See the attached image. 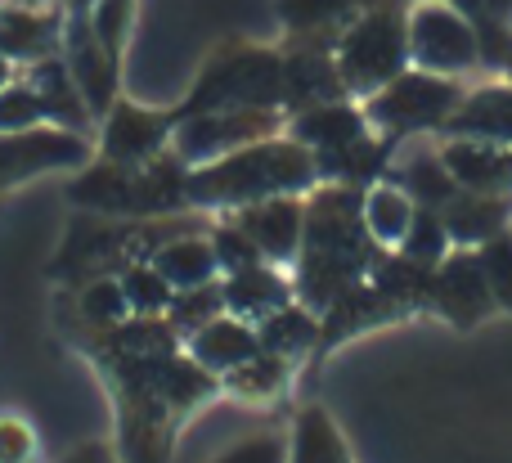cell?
<instances>
[{
    "mask_svg": "<svg viewBox=\"0 0 512 463\" xmlns=\"http://www.w3.org/2000/svg\"><path fill=\"white\" fill-rule=\"evenodd\" d=\"M310 180H315L310 149L261 140L203 167L185 185V194L198 198V203H261V198H279L288 189H306Z\"/></svg>",
    "mask_w": 512,
    "mask_h": 463,
    "instance_id": "1",
    "label": "cell"
},
{
    "mask_svg": "<svg viewBox=\"0 0 512 463\" xmlns=\"http://www.w3.org/2000/svg\"><path fill=\"white\" fill-rule=\"evenodd\" d=\"M405 54H409L405 23H400L391 9H373V14H364L360 23L342 36V50H337L342 86L378 95L387 81H396L400 72H405Z\"/></svg>",
    "mask_w": 512,
    "mask_h": 463,
    "instance_id": "2",
    "label": "cell"
},
{
    "mask_svg": "<svg viewBox=\"0 0 512 463\" xmlns=\"http://www.w3.org/2000/svg\"><path fill=\"white\" fill-rule=\"evenodd\" d=\"M463 104V90L450 77H432V72H400L396 81L373 95V122L387 131H423V126H441Z\"/></svg>",
    "mask_w": 512,
    "mask_h": 463,
    "instance_id": "3",
    "label": "cell"
},
{
    "mask_svg": "<svg viewBox=\"0 0 512 463\" xmlns=\"http://www.w3.org/2000/svg\"><path fill=\"white\" fill-rule=\"evenodd\" d=\"M283 90L279 63L270 54H234L216 72H207L189 113H225V108H256L274 104Z\"/></svg>",
    "mask_w": 512,
    "mask_h": 463,
    "instance_id": "4",
    "label": "cell"
},
{
    "mask_svg": "<svg viewBox=\"0 0 512 463\" xmlns=\"http://www.w3.org/2000/svg\"><path fill=\"white\" fill-rule=\"evenodd\" d=\"M409 54L423 68L436 72H463L477 63L481 45H477V27L463 14H454L450 5H423L409 18Z\"/></svg>",
    "mask_w": 512,
    "mask_h": 463,
    "instance_id": "5",
    "label": "cell"
},
{
    "mask_svg": "<svg viewBox=\"0 0 512 463\" xmlns=\"http://www.w3.org/2000/svg\"><path fill=\"white\" fill-rule=\"evenodd\" d=\"M274 131V113L265 108H225V113H189V122L176 135L180 158H212V153H234L243 144H256Z\"/></svg>",
    "mask_w": 512,
    "mask_h": 463,
    "instance_id": "6",
    "label": "cell"
},
{
    "mask_svg": "<svg viewBox=\"0 0 512 463\" xmlns=\"http://www.w3.org/2000/svg\"><path fill=\"white\" fill-rule=\"evenodd\" d=\"M86 158V144L68 131H9L0 135V189L50 167H72Z\"/></svg>",
    "mask_w": 512,
    "mask_h": 463,
    "instance_id": "7",
    "label": "cell"
},
{
    "mask_svg": "<svg viewBox=\"0 0 512 463\" xmlns=\"http://www.w3.org/2000/svg\"><path fill=\"white\" fill-rule=\"evenodd\" d=\"M441 162L454 176V185L472 189V194H499V189H512V144L454 140L450 149H441Z\"/></svg>",
    "mask_w": 512,
    "mask_h": 463,
    "instance_id": "8",
    "label": "cell"
},
{
    "mask_svg": "<svg viewBox=\"0 0 512 463\" xmlns=\"http://www.w3.org/2000/svg\"><path fill=\"white\" fill-rule=\"evenodd\" d=\"M432 293H436V306L450 315L454 324H472L486 315L490 306V279H486V266L481 257H454L436 270L432 279Z\"/></svg>",
    "mask_w": 512,
    "mask_h": 463,
    "instance_id": "9",
    "label": "cell"
},
{
    "mask_svg": "<svg viewBox=\"0 0 512 463\" xmlns=\"http://www.w3.org/2000/svg\"><path fill=\"white\" fill-rule=\"evenodd\" d=\"M239 230L256 243V252L288 261L301 239V207L288 203V198H261V203L243 207Z\"/></svg>",
    "mask_w": 512,
    "mask_h": 463,
    "instance_id": "10",
    "label": "cell"
},
{
    "mask_svg": "<svg viewBox=\"0 0 512 463\" xmlns=\"http://www.w3.org/2000/svg\"><path fill=\"white\" fill-rule=\"evenodd\" d=\"M68 50H72V81H77L81 99L90 108L104 113L108 99H113V72H117V54H108L99 45V36L90 32V23H72V36H68Z\"/></svg>",
    "mask_w": 512,
    "mask_h": 463,
    "instance_id": "11",
    "label": "cell"
},
{
    "mask_svg": "<svg viewBox=\"0 0 512 463\" xmlns=\"http://www.w3.org/2000/svg\"><path fill=\"white\" fill-rule=\"evenodd\" d=\"M256 351H261V338H256L248 324L243 320H221V315H216L212 324H203V329L189 338V356H194L207 374H230L234 365L252 360Z\"/></svg>",
    "mask_w": 512,
    "mask_h": 463,
    "instance_id": "12",
    "label": "cell"
},
{
    "mask_svg": "<svg viewBox=\"0 0 512 463\" xmlns=\"http://www.w3.org/2000/svg\"><path fill=\"white\" fill-rule=\"evenodd\" d=\"M167 140V122L153 113H144V108H113V117H108V131H104V149L113 162H135V158H153L158 153V144Z\"/></svg>",
    "mask_w": 512,
    "mask_h": 463,
    "instance_id": "13",
    "label": "cell"
},
{
    "mask_svg": "<svg viewBox=\"0 0 512 463\" xmlns=\"http://www.w3.org/2000/svg\"><path fill=\"white\" fill-rule=\"evenodd\" d=\"M450 126L459 135H472V140L512 144V90L508 86H490V90L468 95L459 108H454Z\"/></svg>",
    "mask_w": 512,
    "mask_h": 463,
    "instance_id": "14",
    "label": "cell"
},
{
    "mask_svg": "<svg viewBox=\"0 0 512 463\" xmlns=\"http://www.w3.org/2000/svg\"><path fill=\"white\" fill-rule=\"evenodd\" d=\"M288 463H351V450H346L337 423L328 419V410L310 405V410L297 414L288 441Z\"/></svg>",
    "mask_w": 512,
    "mask_h": 463,
    "instance_id": "15",
    "label": "cell"
},
{
    "mask_svg": "<svg viewBox=\"0 0 512 463\" xmlns=\"http://www.w3.org/2000/svg\"><path fill=\"white\" fill-rule=\"evenodd\" d=\"M292 131H297L301 144L324 149V158H328V153H337V149H346V144L360 140L364 117L355 113V108H346V104H319V108H310L306 117H297Z\"/></svg>",
    "mask_w": 512,
    "mask_h": 463,
    "instance_id": "16",
    "label": "cell"
},
{
    "mask_svg": "<svg viewBox=\"0 0 512 463\" xmlns=\"http://www.w3.org/2000/svg\"><path fill=\"white\" fill-rule=\"evenodd\" d=\"M54 41V23L36 9H23V5H9L0 9V54L5 59H36L45 54Z\"/></svg>",
    "mask_w": 512,
    "mask_h": 463,
    "instance_id": "17",
    "label": "cell"
},
{
    "mask_svg": "<svg viewBox=\"0 0 512 463\" xmlns=\"http://www.w3.org/2000/svg\"><path fill=\"white\" fill-rule=\"evenodd\" d=\"M216 266H221L216 248L203 239H171L167 248L158 252V270L171 288H203Z\"/></svg>",
    "mask_w": 512,
    "mask_h": 463,
    "instance_id": "18",
    "label": "cell"
},
{
    "mask_svg": "<svg viewBox=\"0 0 512 463\" xmlns=\"http://www.w3.org/2000/svg\"><path fill=\"white\" fill-rule=\"evenodd\" d=\"M360 216H364V230H369L378 243H405L409 225H414V203H409L405 189L378 185L360 203Z\"/></svg>",
    "mask_w": 512,
    "mask_h": 463,
    "instance_id": "19",
    "label": "cell"
},
{
    "mask_svg": "<svg viewBox=\"0 0 512 463\" xmlns=\"http://www.w3.org/2000/svg\"><path fill=\"white\" fill-rule=\"evenodd\" d=\"M342 90V72L328 68V59L319 54H301L288 63V77H283V95L288 104H328V99Z\"/></svg>",
    "mask_w": 512,
    "mask_h": 463,
    "instance_id": "20",
    "label": "cell"
},
{
    "mask_svg": "<svg viewBox=\"0 0 512 463\" xmlns=\"http://www.w3.org/2000/svg\"><path fill=\"white\" fill-rule=\"evenodd\" d=\"M283 383H288V369H283V356H274V351H256L252 360H243L225 374V387L243 401H270V396L283 392Z\"/></svg>",
    "mask_w": 512,
    "mask_h": 463,
    "instance_id": "21",
    "label": "cell"
},
{
    "mask_svg": "<svg viewBox=\"0 0 512 463\" xmlns=\"http://www.w3.org/2000/svg\"><path fill=\"white\" fill-rule=\"evenodd\" d=\"M225 302L239 315H274L283 306V284L261 266L234 270L230 284H225Z\"/></svg>",
    "mask_w": 512,
    "mask_h": 463,
    "instance_id": "22",
    "label": "cell"
},
{
    "mask_svg": "<svg viewBox=\"0 0 512 463\" xmlns=\"http://www.w3.org/2000/svg\"><path fill=\"white\" fill-rule=\"evenodd\" d=\"M315 320H310V311H301V306H279L274 315H265V329H261V347L274 351V356H297V351H306L310 342H315Z\"/></svg>",
    "mask_w": 512,
    "mask_h": 463,
    "instance_id": "23",
    "label": "cell"
},
{
    "mask_svg": "<svg viewBox=\"0 0 512 463\" xmlns=\"http://www.w3.org/2000/svg\"><path fill=\"white\" fill-rule=\"evenodd\" d=\"M499 221H504V203L490 194H472V198H463V203H454L445 230H450L454 239H495Z\"/></svg>",
    "mask_w": 512,
    "mask_h": 463,
    "instance_id": "24",
    "label": "cell"
},
{
    "mask_svg": "<svg viewBox=\"0 0 512 463\" xmlns=\"http://www.w3.org/2000/svg\"><path fill=\"white\" fill-rule=\"evenodd\" d=\"M221 302L225 293H216V288H194V293L185 297H171V329L176 333H198L203 324H212L216 315H221Z\"/></svg>",
    "mask_w": 512,
    "mask_h": 463,
    "instance_id": "25",
    "label": "cell"
},
{
    "mask_svg": "<svg viewBox=\"0 0 512 463\" xmlns=\"http://www.w3.org/2000/svg\"><path fill=\"white\" fill-rule=\"evenodd\" d=\"M122 293H126V302H131L135 306V311H167V306H171V297H176V293H171V284H167V279H162V270L158 266H131V270H126V279H122Z\"/></svg>",
    "mask_w": 512,
    "mask_h": 463,
    "instance_id": "26",
    "label": "cell"
},
{
    "mask_svg": "<svg viewBox=\"0 0 512 463\" xmlns=\"http://www.w3.org/2000/svg\"><path fill=\"white\" fill-rule=\"evenodd\" d=\"M45 99L32 86H5L0 90V135L9 131H32L36 117H45Z\"/></svg>",
    "mask_w": 512,
    "mask_h": 463,
    "instance_id": "27",
    "label": "cell"
},
{
    "mask_svg": "<svg viewBox=\"0 0 512 463\" xmlns=\"http://www.w3.org/2000/svg\"><path fill=\"white\" fill-rule=\"evenodd\" d=\"M445 225L436 221L432 212H414V225H409V234H405V252H409V261H418V266H432V261H441V252H445Z\"/></svg>",
    "mask_w": 512,
    "mask_h": 463,
    "instance_id": "28",
    "label": "cell"
},
{
    "mask_svg": "<svg viewBox=\"0 0 512 463\" xmlns=\"http://www.w3.org/2000/svg\"><path fill=\"white\" fill-rule=\"evenodd\" d=\"M481 266H486L490 293H495L504 306H512V239L495 234V239L486 243V257H481Z\"/></svg>",
    "mask_w": 512,
    "mask_h": 463,
    "instance_id": "29",
    "label": "cell"
},
{
    "mask_svg": "<svg viewBox=\"0 0 512 463\" xmlns=\"http://www.w3.org/2000/svg\"><path fill=\"white\" fill-rule=\"evenodd\" d=\"M126 18H131V0H99L95 18H90V32L99 36L108 54L122 50V36H126Z\"/></svg>",
    "mask_w": 512,
    "mask_h": 463,
    "instance_id": "30",
    "label": "cell"
},
{
    "mask_svg": "<svg viewBox=\"0 0 512 463\" xmlns=\"http://www.w3.org/2000/svg\"><path fill=\"white\" fill-rule=\"evenodd\" d=\"M126 293H122V284H113V279H99L95 288H90L86 297H81V311H86V320H95V324H113V320H122L126 315Z\"/></svg>",
    "mask_w": 512,
    "mask_h": 463,
    "instance_id": "31",
    "label": "cell"
},
{
    "mask_svg": "<svg viewBox=\"0 0 512 463\" xmlns=\"http://www.w3.org/2000/svg\"><path fill=\"white\" fill-rule=\"evenodd\" d=\"M355 0H283V18L292 27H324L333 18H342Z\"/></svg>",
    "mask_w": 512,
    "mask_h": 463,
    "instance_id": "32",
    "label": "cell"
},
{
    "mask_svg": "<svg viewBox=\"0 0 512 463\" xmlns=\"http://www.w3.org/2000/svg\"><path fill=\"white\" fill-rule=\"evenodd\" d=\"M212 463H288V441L283 437H248V441H239L234 450H225L221 459H212Z\"/></svg>",
    "mask_w": 512,
    "mask_h": 463,
    "instance_id": "33",
    "label": "cell"
},
{
    "mask_svg": "<svg viewBox=\"0 0 512 463\" xmlns=\"http://www.w3.org/2000/svg\"><path fill=\"white\" fill-rule=\"evenodd\" d=\"M409 185H414L427 203H432V198H450L454 194V176L445 171V162H436V158H418L414 167H409Z\"/></svg>",
    "mask_w": 512,
    "mask_h": 463,
    "instance_id": "34",
    "label": "cell"
},
{
    "mask_svg": "<svg viewBox=\"0 0 512 463\" xmlns=\"http://www.w3.org/2000/svg\"><path fill=\"white\" fill-rule=\"evenodd\" d=\"M36 437L23 419H0V463H32Z\"/></svg>",
    "mask_w": 512,
    "mask_h": 463,
    "instance_id": "35",
    "label": "cell"
},
{
    "mask_svg": "<svg viewBox=\"0 0 512 463\" xmlns=\"http://www.w3.org/2000/svg\"><path fill=\"white\" fill-rule=\"evenodd\" d=\"M256 257H261V252H256V243L239 230V225H230L225 234H216V261H221V266L248 270V266H256Z\"/></svg>",
    "mask_w": 512,
    "mask_h": 463,
    "instance_id": "36",
    "label": "cell"
},
{
    "mask_svg": "<svg viewBox=\"0 0 512 463\" xmlns=\"http://www.w3.org/2000/svg\"><path fill=\"white\" fill-rule=\"evenodd\" d=\"M63 463H117V455H113V446H104V441H86V446L68 450Z\"/></svg>",
    "mask_w": 512,
    "mask_h": 463,
    "instance_id": "37",
    "label": "cell"
},
{
    "mask_svg": "<svg viewBox=\"0 0 512 463\" xmlns=\"http://www.w3.org/2000/svg\"><path fill=\"white\" fill-rule=\"evenodd\" d=\"M481 5H486L490 14H499V18H512V0H481Z\"/></svg>",
    "mask_w": 512,
    "mask_h": 463,
    "instance_id": "38",
    "label": "cell"
},
{
    "mask_svg": "<svg viewBox=\"0 0 512 463\" xmlns=\"http://www.w3.org/2000/svg\"><path fill=\"white\" fill-rule=\"evenodd\" d=\"M5 77H9V63H5V54H0V90H5Z\"/></svg>",
    "mask_w": 512,
    "mask_h": 463,
    "instance_id": "39",
    "label": "cell"
},
{
    "mask_svg": "<svg viewBox=\"0 0 512 463\" xmlns=\"http://www.w3.org/2000/svg\"><path fill=\"white\" fill-rule=\"evenodd\" d=\"M508 63H512V54H508Z\"/></svg>",
    "mask_w": 512,
    "mask_h": 463,
    "instance_id": "40",
    "label": "cell"
}]
</instances>
